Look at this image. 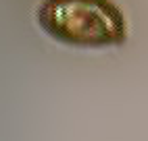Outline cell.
Returning a JSON list of instances; mask_svg holds the SVG:
<instances>
[{
	"instance_id": "6da1fadb",
	"label": "cell",
	"mask_w": 148,
	"mask_h": 141,
	"mask_svg": "<svg viewBox=\"0 0 148 141\" xmlns=\"http://www.w3.org/2000/svg\"><path fill=\"white\" fill-rule=\"evenodd\" d=\"M38 23L48 35L73 46H111L125 37L123 15L108 0H46Z\"/></svg>"
}]
</instances>
